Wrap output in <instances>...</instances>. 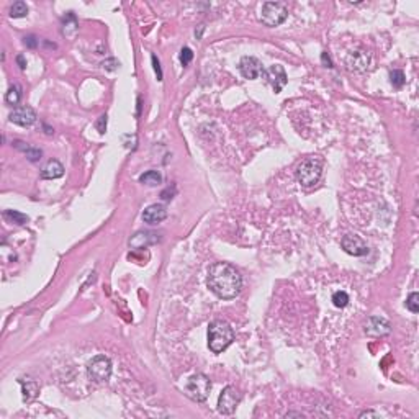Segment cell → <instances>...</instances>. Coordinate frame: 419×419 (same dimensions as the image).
Segmentation results:
<instances>
[{
    "instance_id": "1",
    "label": "cell",
    "mask_w": 419,
    "mask_h": 419,
    "mask_svg": "<svg viewBox=\"0 0 419 419\" xmlns=\"http://www.w3.org/2000/svg\"><path fill=\"white\" fill-rule=\"evenodd\" d=\"M206 285L216 297L223 300L236 298L243 288L241 273L236 270V267L226 262H216L210 267Z\"/></svg>"
},
{
    "instance_id": "2",
    "label": "cell",
    "mask_w": 419,
    "mask_h": 419,
    "mask_svg": "<svg viewBox=\"0 0 419 419\" xmlns=\"http://www.w3.org/2000/svg\"><path fill=\"white\" fill-rule=\"evenodd\" d=\"M234 340V331L225 320H215L208 326V347L213 354H221Z\"/></svg>"
},
{
    "instance_id": "3",
    "label": "cell",
    "mask_w": 419,
    "mask_h": 419,
    "mask_svg": "<svg viewBox=\"0 0 419 419\" xmlns=\"http://www.w3.org/2000/svg\"><path fill=\"white\" fill-rule=\"evenodd\" d=\"M323 174V159L321 158H306L297 167V180L303 187H313L320 182Z\"/></svg>"
},
{
    "instance_id": "4",
    "label": "cell",
    "mask_w": 419,
    "mask_h": 419,
    "mask_svg": "<svg viewBox=\"0 0 419 419\" xmlns=\"http://www.w3.org/2000/svg\"><path fill=\"white\" fill-rule=\"evenodd\" d=\"M211 390V382L210 378L203 375V373H195L188 378V382L185 385V393L188 398H192L197 403H202L210 395Z\"/></svg>"
},
{
    "instance_id": "5",
    "label": "cell",
    "mask_w": 419,
    "mask_h": 419,
    "mask_svg": "<svg viewBox=\"0 0 419 419\" xmlns=\"http://www.w3.org/2000/svg\"><path fill=\"white\" fill-rule=\"evenodd\" d=\"M88 378L95 383H105L111 377V360L107 355H95L87 364Z\"/></svg>"
},
{
    "instance_id": "6",
    "label": "cell",
    "mask_w": 419,
    "mask_h": 419,
    "mask_svg": "<svg viewBox=\"0 0 419 419\" xmlns=\"http://www.w3.org/2000/svg\"><path fill=\"white\" fill-rule=\"evenodd\" d=\"M288 15V10L280 2H265L262 5L259 18L265 26H278L282 25Z\"/></svg>"
},
{
    "instance_id": "7",
    "label": "cell",
    "mask_w": 419,
    "mask_h": 419,
    "mask_svg": "<svg viewBox=\"0 0 419 419\" xmlns=\"http://www.w3.org/2000/svg\"><path fill=\"white\" fill-rule=\"evenodd\" d=\"M241 401V393L234 387H226L218 398V411L221 415H233Z\"/></svg>"
},
{
    "instance_id": "8",
    "label": "cell",
    "mask_w": 419,
    "mask_h": 419,
    "mask_svg": "<svg viewBox=\"0 0 419 419\" xmlns=\"http://www.w3.org/2000/svg\"><path fill=\"white\" fill-rule=\"evenodd\" d=\"M262 76L265 77L267 84H269V85L273 88V92H275V93H280L282 88L287 85V82H288L287 72H285V69L282 68L280 64L269 66L267 69H264Z\"/></svg>"
},
{
    "instance_id": "9",
    "label": "cell",
    "mask_w": 419,
    "mask_h": 419,
    "mask_svg": "<svg viewBox=\"0 0 419 419\" xmlns=\"http://www.w3.org/2000/svg\"><path fill=\"white\" fill-rule=\"evenodd\" d=\"M239 72L243 74L244 79L254 81L259 76H262L264 72V68H262V63L254 56H244V58L239 61Z\"/></svg>"
},
{
    "instance_id": "10",
    "label": "cell",
    "mask_w": 419,
    "mask_h": 419,
    "mask_svg": "<svg viewBox=\"0 0 419 419\" xmlns=\"http://www.w3.org/2000/svg\"><path fill=\"white\" fill-rule=\"evenodd\" d=\"M340 246H342V249L345 252L350 255H355V257L365 255L368 252L365 241L360 236H357V234H345L342 238V241H340Z\"/></svg>"
},
{
    "instance_id": "11",
    "label": "cell",
    "mask_w": 419,
    "mask_h": 419,
    "mask_svg": "<svg viewBox=\"0 0 419 419\" xmlns=\"http://www.w3.org/2000/svg\"><path fill=\"white\" fill-rule=\"evenodd\" d=\"M345 64L350 71L355 72H365L368 68H370V56H368L365 51L362 49H355V51H350L345 58Z\"/></svg>"
},
{
    "instance_id": "12",
    "label": "cell",
    "mask_w": 419,
    "mask_h": 419,
    "mask_svg": "<svg viewBox=\"0 0 419 419\" xmlns=\"http://www.w3.org/2000/svg\"><path fill=\"white\" fill-rule=\"evenodd\" d=\"M10 121L18 126H31L36 121V113L31 107L21 105V107H15L10 113Z\"/></svg>"
},
{
    "instance_id": "13",
    "label": "cell",
    "mask_w": 419,
    "mask_h": 419,
    "mask_svg": "<svg viewBox=\"0 0 419 419\" xmlns=\"http://www.w3.org/2000/svg\"><path fill=\"white\" fill-rule=\"evenodd\" d=\"M392 331V326H390V323L385 320L382 316H370L367 321V326H365V333L368 336H387Z\"/></svg>"
},
{
    "instance_id": "14",
    "label": "cell",
    "mask_w": 419,
    "mask_h": 419,
    "mask_svg": "<svg viewBox=\"0 0 419 419\" xmlns=\"http://www.w3.org/2000/svg\"><path fill=\"white\" fill-rule=\"evenodd\" d=\"M167 218V210L164 205L154 203L149 205L146 210L143 211V221L148 225H158V223L164 221Z\"/></svg>"
},
{
    "instance_id": "15",
    "label": "cell",
    "mask_w": 419,
    "mask_h": 419,
    "mask_svg": "<svg viewBox=\"0 0 419 419\" xmlns=\"http://www.w3.org/2000/svg\"><path fill=\"white\" fill-rule=\"evenodd\" d=\"M159 243V234L154 231H138L135 236L130 239V246L135 249L148 248L151 244Z\"/></svg>"
},
{
    "instance_id": "16",
    "label": "cell",
    "mask_w": 419,
    "mask_h": 419,
    "mask_svg": "<svg viewBox=\"0 0 419 419\" xmlns=\"http://www.w3.org/2000/svg\"><path fill=\"white\" fill-rule=\"evenodd\" d=\"M63 174H64V167H63V164L59 163V161H56V159L48 161L46 166H44L43 170H41V177L43 178H49V180L63 177Z\"/></svg>"
},
{
    "instance_id": "17",
    "label": "cell",
    "mask_w": 419,
    "mask_h": 419,
    "mask_svg": "<svg viewBox=\"0 0 419 419\" xmlns=\"http://www.w3.org/2000/svg\"><path fill=\"white\" fill-rule=\"evenodd\" d=\"M20 385H21V393H23V400L25 401H33L40 393V387H38L36 382H33V380H20Z\"/></svg>"
},
{
    "instance_id": "18",
    "label": "cell",
    "mask_w": 419,
    "mask_h": 419,
    "mask_svg": "<svg viewBox=\"0 0 419 419\" xmlns=\"http://www.w3.org/2000/svg\"><path fill=\"white\" fill-rule=\"evenodd\" d=\"M77 26H79V23H77L74 13H68L63 20V35L72 38L77 33Z\"/></svg>"
},
{
    "instance_id": "19",
    "label": "cell",
    "mask_w": 419,
    "mask_h": 419,
    "mask_svg": "<svg viewBox=\"0 0 419 419\" xmlns=\"http://www.w3.org/2000/svg\"><path fill=\"white\" fill-rule=\"evenodd\" d=\"M15 148L20 149L21 153H25L26 158L30 159V161H33V163H35V161H38V159H41V156H43L41 149L31 148V146H28L26 143H21V141H16V143H15Z\"/></svg>"
},
{
    "instance_id": "20",
    "label": "cell",
    "mask_w": 419,
    "mask_h": 419,
    "mask_svg": "<svg viewBox=\"0 0 419 419\" xmlns=\"http://www.w3.org/2000/svg\"><path fill=\"white\" fill-rule=\"evenodd\" d=\"M139 182L144 183V185L156 187V185H159V183L163 182V175H161L158 170H148V172H144L141 177H139Z\"/></svg>"
},
{
    "instance_id": "21",
    "label": "cell",
    "mask_w": 419,
    "mask_h": 419,
    "mask_svg": "<svg viewBox=\"0 0 419 419\" xmlns=\"http://www.w3.org/2000/svg\"><path fill=\"white\" fill-rule=\"evenodd\" d=\"M3 216L12 223H15V225H25V223H28V220H30L26 215L20 213V211H15V210H7L3 213Z\"/></svg>"
},
{
    "instance_id": "22",
    "label": "cell",
    "mask_w": 419,
    "mask_h": 419,
    "mask_svg": "<svg viewBox=\"0 0 419 419\" xmlns=\"http://www.w3.org/2000/svg\"><path fill=\"white\" fill-rule=\"evenodd\" d=\"M21 98V88L18 85H12L8 88V92L5 93V102L8 105H16Z\"/></svg>"
},
{
    "instance_id": "23",
    "label": "cell",
    "mask_w": 419,
    "mask_h": 419,
    "mask_svg": "<svg viewBox=\"0 0 419 419\" xmlns=\"http://www.w3.org/2000/svg\"><path fill=\"white\" fill-rule=\"evenodd\" d=\"M28 15V5L25 2H15L10 7V16L12 18H21V16Z\"/></svg>"
},
{
    "instance_id": "24",
    "label": "cell",
    "mask_w": 419,
    "mask_h": 419,
    "mask_svg": "<svg viewBox=\"0 0 419 419\" xmlns=\"http://www.w3.org/2000/svg\"><path fill=\"white\" fill-rule=\"evenodd\" d=\"M390 82H392V85L396 87V88H401V87H403L405 82H406L403 71H398V69H396V71L390 72Z\"/></svg>"
},
{
    "instance_id": "25",
    "label": "cell",
    "mask_w": 419,
    "mask_h": 419,
    "mask_svg": "<svg viewBox=\"0 0 419 419\" xmlns=\"http://www.w3.org/2000/svg\"><path fill=\"white\" fill-rule=\"evenodd\" d=\"M347 303H349V295L345 292H336L333 295V305L336 308H344V306H347Z\"/></svg>"
},
{
    "instance_id": "26",
    "label": "cell",
    "mask_w": 419,
    "mask_h": 419,
    "mask_svg": "<svg viewBox=\"0 0 419 419\" xmlns=\"http://www.w3.org/2000/svg\"><path fill=\"white\" fill-rule=\"evenodd\" d=\"M406 308L411 313H418L419 311V293L413 292L410 293V297L406 298Z\"/></svg>"
},
{
    "instance_id": "27",
    "label": "cell",
    "mask_w": 419,
    "mask_h": 419,
    "mask_svg": "<svg viewBox=\"0 0 419 419\" xmlns=\"http://www.w3.org/2000/svg\"><path fill=\"white\" fill-rule=\"evenodd\" d=\"M192 59H193L192 49H190V48H182L180 49V63H182V66H188Z\"/></svg>"
},
{
    "instance_id": "28",
    "label": "cell",
    "mask_w": 419,
    "mask_h": 419,
    "mask_svg": "<svg viewBox=\"0 0 419 419\" xmlns=\"http://www.w3.org/2000/svg\"><path fill=\"white\" fill-rule=\"evenodd\" d=\"M95 128L98 130L100 135H103L105 130H107V115H102L100 118L97 120V123H95Z\"/></svg>"
},
{
    "instance_id": "29",
    "label": "cell",
    "mask_w": 419,
    "mask_h": 419,
    "mask_svg": "<svg viewBox=\"0 0 419 419\" xmlns=\"http://www.w3.org/2000/svg\"><path fill=\"white\" fill-rule=\"evenodd\" d=\"M151 61H153V66H154L156 74H158V81H163V71H161V63H159L158 56L153 54V56H151Z\"/></svg>"
},
{
    "instance_id": "30",
    "label": "cell",
    "mask_w": 419,
    "mask_h": 419,
    "mask_svg": "<svg viewBox=\"0 0 419 419\" xmlns=\"http://www.w3.org/2000/svg\"><path fill=\"white\" fill-rule=\"evenodd\" d=\"M118 68H120V63L116 59H113V58L107 59L103 63V69H107V71H115V69H118Z\"/></svg>"
},
{
    "instance_id": "31",
    "label": "cell",
    "mask_w": 419,
    "mask_h": 419,
    "mask_svg": "<svg viewBox=\"0 0 419 419\" xmlns=\"http://www.w3.org/2000/svg\"><path fill=\"white\" fill-rule=\"evenodd\" d=\"M25 44H26L28 48H35V46H36V38L33 36V35L26 36V38H25Z\"/></svg>"
},
{
    "instance_id": "32",
    "label": "cell",
    "mask_w": 419,
    "mask_h": 419,
    "mask_svg": "<svg viewBox=\"0 0 419 419\" xmlns=\"http://www.w3.org/2000/svg\"><path fill=\"white\" fill-rule=\"evenodd\" d=\"M321 61H323V63H325V64L328 66V68H333V63H331V59H329V56H328L326 53H323V54H321Z\"/></svg>"
},
{
    "instance_id": "33",
    "label": "cell",
    "mask_w": 419,
    "mask_h": 419,
    "mask_svg": "<svg viewBox=\"0 0 419 419\" xmlns=\"http://www.w3.org/2000/svg\"><path fill=\"white\" fill-rule=\"evenodd\" d=\"M16 63H18V66H20L21 69H25V68H26V61H25V58H23V56H21V54H20V56H16Z\"/></svg>"
},
{
    "instance_id": "34",
    "label": "cell",
    "mask_w": 419,
    "mask_h": 419,
    "mask_svg": "<svg viewBox=\"0 0 419 419\" xmlns=\"http://www.w3.org/2000/svg\"><path fill=\"white\" fill-rule=\"evenodd\" d=\"M360 418H378L377 413H373V411H365V413H362Z\"/></svg>"
}]
</instances>
